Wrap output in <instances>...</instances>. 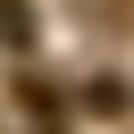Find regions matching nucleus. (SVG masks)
Returning <instances> with one entry per match:
<instances>
[{
	"label": "nucleus",
	"instance_id": "obj_2",
	"mask_svg": "<svg viewBox=\"0 0 134 134\" xmlns=\"http://www.w3.org/2000/svg\"><path fill=\"white\" fill-rule=\"evenodd\" d=\"M0 42L8 50H34V8L25 0H0Z\"/></svg>",
	"mask_w": 134,
	"mask_h": 134
},
{
	"label": "nucleus",
	"instance_id": "obj_1",
	"mask_svg": "<svg viewBox=\"0 0 134 134\" xmlns=\"http://www.w3.org/2000/svg\"><path fill=\"white\" fill-rule=\"evenodd\" d=\"M75 17H84L92 34H126V25H134V0H75Z\"/></svg>",
	"mask_w": 134,
	"mask_h": 134
}]
</instances>
